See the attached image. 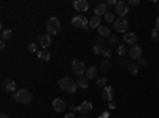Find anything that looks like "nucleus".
Returning <instances> with one entry per match:
<instances>
[{"instance_id":"nucleus-3","label":"nucleus","mask_w":159,"mask_h":118,"mask_svg":"<svg viewBox=\"0 0 159 118\" xmlns=\"http://www.w3.org/2000/svg\"><path fill=\"white\" fill-rule=\"evenodd\" d=\"M61 32V21L57 18H49L46 22V34L48 35H56Z\"/></svg>"},{"instance_id":"nucleus-31","label":"nucleus","mask_w":159,"mask_h":118,"mask_svg":"<svg viewBox=\"0 0 159 118\" xmlns=\"http://www.w3.org/2000/svg\"><path fill=\"white\" fill-rule=\"evenodd\" d=\"M147 64H148V62L145 61V59H139V64H137V65H139V69H140V67H147Z\"/></svg>"},{"instance_id":"nucleus-41","label":"nucleus","mask_w":159,"mask_h":118,"mask_svg":"<svg viewBox=\"0 0 159 118\" xmlns=\"http://www.w3.org/2000/svg\"><path fill=\"white\" fill-rule=\"evenodd\" d=\"M0 118H10V116H8L7 113H2V115H0Z\"/></svg>"},{"instance_id":"nucleus-8","label":"nucleus","mask_w":159,"mask_h":118,"mask_svg":"<svg viewBox=\"0 0 159 118\" xmlns=\"http://www.w3.org/2000/svg\"><path fill=\"white\" fill-rule=\"evenodd\" d=\"M127 56H129L130 59H135V61L142 59V48H140L139 45L130 46V48H129V53H127Z\"/></svg>"},{"instance_id":"nucleus-25","label":"nucleus","mask_w":159,"mask_h":118,"mask_svg":"<svg viewBox=\"0 0 159 118\" xmlns=\"http://www.w3.org/2000/svg\"><path fill=\"white\" fill-rule=\"evenodd\" d=\"M127 53H129V50H127L124 45H119V46H118V54H119V56H124V54H127Z\"/></svg>"},{"instance_id":"nucleus-19","label":"nucleus","mask_w":159,"mask_h":118,"mask_svg":"<svg viewBox=\"0 0 159 118\" xmlns=\"http://www.w3.org/2000/svg\"><path fill=\"white\" fill-rule=\"evenodd\" d=\"M99 70H100L102 73H108V72L111 70V62H110V61H107V59L102 61V62H100V65H99Z\"/></svg>"},{"instance_id":"nucleus-17","label":"nucleus","mask_w":159,"mask_h":118,"mask_svg":"<svg viewBox=\"0 0 159 118\" xmlns=\"http://www.w3.org/2000/svg\"><path fill=\"white\" fill-rule=\"evenodd\" d=\"M94 13H96V16H105V13H107V3H97L94 7Z\"/></svg>"},{"instance_id":"nucleus-42","label":"nucleus","mask_w":159,"mask_h":118,"mask_svg":"<svg viewBox=\"0 0 159 118\" xmlns=\"http://www.w3.org/2000/svg\"><path fill=\"white\" fill-rule=\"evenodd\" d=\"M156 29H159V18L156 19Z\"/></svg>"},{"instance_id":"nucleus-11","label":"nucleus","mask_w":159,"mask_h":118,"mask_svg":"<svg viewBox=\"0 0 159 118\" xmlns=\"http://www.w3.org/2000/svg\"><path fill=\"white\" fill-rule=\"evenodd\" d=\"M113 94H115V91H113V88L111 86H105L103 89H102V99L103 101H108V102H111L113 101Z\"/></svg>"},{"instance_id":"nucleus-1","label":"nucleus","mask_w":159,"mask_h":118,"mask_svg":"<svg viewBox=\"0 0 159 118\" xmlns=\"http://www.w3.org/2000/svg\"><path fill=\"white\" fill-rule=\"evenodd\" d=\"M13 101L18 104H30L32 102V93L29 89H18L13 93Z\"/></svg>"},{"instance_id":"nucleus-32","label":"nucleus","mask_w":159,"mask_h":118,"mask_svg":"<svg viewBox=\"0 0 159 118\" xmlns=\"http://www.w3.org/2000/svg\"><path fill=\"white\" fill-rule=\"evenodd\" d=\"M110 54H111L110 48H108V46H105V50H103V56H105V58H110Z\"/></svg>"},{"instance_id":"nucleus-44","label":"nucleus","mask_w":159,"mask_h":118,"mask_svg":"<svg viewBox=\"0 0 159 118\" xmlns=\"http://www.w3.org/2000/svg\"><path fill=\"white\" fill-rule=\"evenodd\" d=\"M157 77H159V75H157Z\"/></svg>"},{"instance_id":"nucleus-33","label":"nucleus","mask_w":159,"mask_h":118,"mask_svg":"<svg viewBox=\"0 0 159 118\" xmlns=\"http://www.w3.org/2000/svg\"><path fill=\"white\" fill-rule=\"evenodd\" d=\"M116 5H118L116 0H108V2H107V7H115L116 8Z\"/></svg>"},{"instance_id":"nucleus-34","label":"nucleus","mask_w":159,"mask_h":118,"mask_svg":"<svg viewBox=\"0 0 159 118\" xmlns=\"http://www.w3.org/2000/svg\"><path fill=\"white\" fill-rule=\"evenodd\" d=\"M110 42H111V45H116L118 43V37L116 35H110Z\"/></svg>"},{"instance_id":"nucleus-16","label":"nucleus","mask_w":159,"mask_h":118,"mask_svg":"<svg viewBox=\"0 0 159 118\" xmlns=\"http://www.w3.org/2000/svg\"><path fill=\"white\" fill-rule=\"evenodd\" d=\"M97 75H99V69L96 67V65H89V67L86 69V77L89 78V80L97 78Z\"/></svg>"},{"instance_id":"nucleus-22","label":"nucleus","mask_w":159,"mask_h":118,"mask_svg":"<svg viewBox=\"0 0 159 118\" xmlns=\"http://www.w3.org/2000/svg\"><path fill=\"white\" fill-rule=\"evenodd\" d=\"M38 58L42 59V61H49L51 59V53H49V51H46V50L38 51Z\"/></svg>"},{"instance_id":"nucleus-23","label":"nucleus","mask_w":159,"mask_h":118,"mask_svg":"<svg viewBox=\"0 0 159 118\" xmlns=\"http://www.w3.org/2000/svg\"><path fill=\"white\" fill-rule=\"evenodd\" d=\"M127 70H129L130 75H137L139 73V65L137 64H130L129 67H127Z\"/></svg>"},{"instance_id":"nucleus-9","label":"nucleus","mask_w":159,"mask_h":118,"mask_svg":"<svg viewBox=\"0 0 159 118\" xmlns=\"http://www.w3.org/2000/svg\"><path fill=\"white\" fill-rule=\"evenodd\" d=\"M38 45H40V46H43L45 50H48V48L51 46V35H48V34L38 35Z\"/></svg>"},{"instance_id":"nucleus-2","label":"nucleus","mask_w":159,"mask_h":118,"mask_svg":"<svg viewBox=\"0 0 159 118\" xmlns=\"http://www.w3.org/2000/svg\"><path fill=\"white\" fill-rule=\"evenodd\" d=\"M59 86H61V89L65 91V93H75L78 85H76V82H73V78L64 77V78H61V80H59Z\"/></svg>"},{"instance_id":"nucleus-30","label":"nucleus","mask_w":159,"mask_h":118,"mask_svg":"<svg viewBox=\"0 0 159 118\" xmlns=\"http://www.w3.org/2000/svg\"><path fill=\"white\" fill-rule=\"evenodd\" d=\"M29 51H32V53H35V51H37V53H38V45L30 43V45H29Z\"/></svg>"},{"instance_id":"nucleus-28","label":"nucleus","mask_w":159,"mask_h":118,"mask_svg":"<svg viewBox=\"0 0 159 118\" xmlns=\"http://www.w3.org/2000/svg\"><path fill=\"white\" fill-rule=\"evenodd\" d=\"M97 86H100V88H105V86H108L107 85V78H97Z\"/></svg>"},{"instance_id":"nucleus-26","label":"nucleus","mask_w":159,"mask_h":118,"mask_svg":"<svg viewBox=\"0 0 159 118\" xmlns=\"http://www.w3.org/2000/svg\"><path fill=\"white\" fill-rule=\"evenodd\" d=\"M103 50H105V46H102L100 43H99V45H96L94 48H92V51H94L96 54H103Z\"/></svg>"},{"instance_id":"nucleus-29","label":"nucleus","mask_w":159,"mask_h":118,"mask_svg":"<svg viewBox=\"0 0 159 118\" xmlns=\"http://www.w3.org/2000/svg\"><path fill=\"white\" fill-rule=\"evenodd\" d=\"M151 37H153V40H157V38H159V29H153L151 31Z\"/></svg>"},{"instance_id":"nucleus-38","label":"nucleus","mask_w":159,"mask_h":118,"mask_svg":"<svg viewBox=\"0 0 159 118\" xmlns=\"http://www.w3.org/2000/svg\"><path fill=\"white\" fill-rule=\"evenodd\" d=\"M108 107H110V109H115V107H116V106H115V102H113V101H111V102H108Z\"/></svg>"},{"instance_id":"nucleus-27","label":"nucleus","mask_w":159,"mask_h":118,"mask_svg":"<svg viewBox=\"0 0 159 118\" xmlns=\"http://www.w3.org/2000/svg\"><path fill=\"white\" fill-rule=\"evenodd\" d=\"M11 37H13V32L11 31H3L2 32V40H10Z\"/></svg>"},{"instance_id":"nucleus-37","label":"nucleus","mask_w":159,"mask_h":118,"mask_svg":"<svg viewBox=\"0 0 159 118\" xmlns=\"http://www.w3.org/2000/svg\"><path fill=\"white\" fill-rule=\"evenodd\" d=\"M0 50H5V40L0 42Z\"/></svg>"},{"instance_id":"nucleus-43","label":"nucleus","mask_w":159,"mask_h":118,"mask_svg":"<svg viewBox=\"0 0 159 118\" xmlns=\"http://www.w3.org/2000/svg\"><path fill=\"white\" fill-rule=\"evenodd\" d=\"M80 118H86V116H80Z\"/></svg>"},{"instance_id":"nucleus-39","label":"nucleus","mask_w":159,"mask_h":118,"mask_svg":"<svg viewBox=\"0 0 159 118\" xmlns=\"http://www.w3.org/2000/svg\"><path fill=\"white\" fill-rule=\"evenodd\" d=\"M108 116H110L108 112H103V113H102V118H108Z\"/></svg>"},{"instance_id":"nucleus-36","label":"nucleus","mask_w":159,"mask_h":118,"mask_svg":"<svg viewBox=\"0 0 159 118\" xmlns=\"http://www.w3.org/2000/svg\"><path fill=\"white\" fill-rule=\"evenodd\" d=\"M121 64H123V65H127V67H129V65H130V64L127 62V59H121Z\"/></svg>"},{"instance_id":"nucleus-15","label":"nucleus","mask_w":159,"mask_h":118,"mask_svg":"<svg viewBox=\"0 0 159 118\" xmlns=\"http://www.w3.org/2000/svg\"><path fill=\"white\" fill-rule=\"evenodd\" d=\"M137 40H139V37H137V34H134V32H127V34H124V42L126 43H129V45H137Z\"/></svg>"},{"instance_id":"nucleus-40","label":"nucleus","mask_w":159,"mask_h":118,"mask_svg":"<svg viewBox=\"0 0 159 118\" xmlns=\"http://www.w3.org/2000/svg\"><path fill=\"white\" fill-rule=\"evenodd\" d=\"M65 118H76L73 113H69V115H65Z\"/></svg>"},{"instance_id":"nucleus-35","label":"nucleus","mask_w":159,"mask_h":118,"mask_svg":"<svg viewBox=\"0 0 159 118\" xmlns=\"http://www.w3.org/2000/svg\"><path fill=\"white\" fill-rule=\"evenodd\" d=\"M127 5H132V7H137L139 5V0H129Z\"/></svg>"},{"instance_id":"nucleus-18","label":"nucleus","mask_w":159,"mask_h":118,"mask_svg":"<svg viewBox=\"0 0 159 118\" xmlns=\"http://www.w3.org/2000/svg\"><path fill=\"white\" fill-rule=\"evenodd\" d=\"M100 22H102V18L94 15V16H92V18L89 19V26H91V29H99L100 26H102Z\"/></svg>"},{"instance_id":"nucleus-7","label":"nucleus","mask_w":159,"mask_h":118,"mask_svg":"<svg viewBox=\"0 0 159 118\" xmlns=\"http://www.w3.org/2000/svg\"><path fill=\"white\" fill-rule=\"evenodd\" d=\"M116 13L119 15V18H124L127 13H129V5H127V2H124V0H121V2H118V5H116Z\"/></svg>"},{"instance_id":"nucleus-12","label":"nucleus","mask_w":159,"mask_h":118,"mask_svg":"<svg viewBox=\"0 0 159 118\" xmlns=\"http://www.w3.org/2000/svg\"><path fill=\"white\" fill-rule=\"evenodd\" d=\"M73 8L76 11H80V13H84V11H88L89 3L86 2V0H76V2H73Z\"/></svg>"},{"instance_id":"nucleus-24","label":"nucleus","mask_w":159,"mask_h":118,"mask_svg":"<svg viewBox=\"0 0 159 118\" xmlns=\"http://www.w3.org/2000/svg\"><path fill=\"white\" fill-rule=\"evenodd\" d=\"M103 18H105V21H107V22H115V21H116V19H115V15H113L111 11H107Z\"/></svg>"},{"instance_id":"nucleus-21","label":"nucleus","mask_w":159,"mask_h":118,"mask_svg":"<svg viewBox=\"0 0 159 118\" xmlns=\"http://www.w3.org/2000/svg\"><path fill=\"white\" fill-rule=\"evenodd\" d=\"M97 31H99V35H102V37H110V27L108 26H100Z\"/></svg>"},{"instance_id":"nucleus-13","label":"nucleus","mask_w":159,"mask_h":118,"mask_svg":"<svg viewBox=\"0 0 159 118\" xmlns=\"http://www.w3.org/2000/svg\"><path fill=\"white\" fill-rule=\"evenodd\" d=\"M52 107H54V110H56V112H64L65 109H67V104H65V101H64V99L56 97L54 101H52Z\"/></svg>"},{"instance_id":"nucleus-20","label":"nucleus","mask_w":159,"mask_h":118,"mask_svg":"<svg viewBox=\"0 0 159 118\" xmlns=\"http://www.w3.org/2000/svg\"><path fill=\"white\" fill-rule=\"evenodd\" d=\"M76 85H78L80 88L86 89V88L89 86V78H88V77H78V80H76Z\"/></svg>"},{"instance_id":"nucleus-4","label":"nucleus","mask_w":159,"mask_h":118,"mask_svg":"<svg viewBox=\"0 0 159 118\" xmlns=\"http://www.w3.org/2000/svg\"><path fill=\"white\" fill-rule=\"evenodd\" d=\"M72 24L75 26V27H78V29H84V31H89V29H91L89 21H88L83 15H76V16H73Z\"/></svg>"},{"instance_id":"nucleus-5","label":"nucleus","mask_w":159,"mask_h":118,"mask_svg":"<svg viewBox=\"0 0 159 118\" xmlns=\"http://www.w3.org/2000/svg\"><path fill=\"white\" fill-rule=\"evenodd\" d=\"M72 72H73L76 77H83V73L86 72L84 64H83L81 61H78V59H73V61H72Z\"/></svg>"},{"instance_id":"nucleus-14","label":"nucleus","mask_w":159,"mask_h":118,"mask_svg":"<svg viewBox=\"0 0 159 118\" xmlns=\"http://www.w3.org/2000/svg\"><path fill=\"white\" fill-rule=\"evenodd\" d=\"M3 88H5V91H8V93H16V83L13 82V80H10V78H5L3 80Z\"/></svg>"},{"instance_id":"nucleus-10","label":"nucleus","mask_w":159,"mask_h":118,"mask_svg":"<svg viewBox=\"0 0 159 118\" xmlns=\"http://www.w3.org/2000/svg\"><path fill=\"white\" fill-rule=\"evenodd\" d=\"M91 110H92V104H91V102H88V101L81 102V104H80V107H78V113L81 115V116H86Z\"/></svg>"},{"instance_id":"nucleus-6","label":"nucleus","mask_w":159,"mask_h":118,"mask_svg":"<svg viewBox=\"0 0 159 118\" xmlns=\"http://www.w3.org/2000/svg\"><path fill=\"white\" fill-rule=\"evenodd\" d=\"M127 27H129V22L126 18H118L115 21V31L116 32H121V34H127Z\"/></svg>"}]
</instances>
